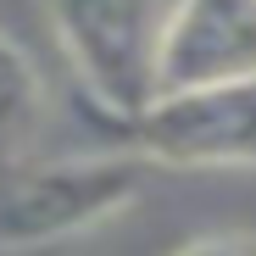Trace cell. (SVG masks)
<instances>
[{
	"instance_id": "cell-6",
	"label": "cell",
	"mask_w": 256,
	"mask_h": 256,
	"mask_svg": "<svg viewBox=\"0 0 256 256\" xmlns=\"http://www.w3.org/2000/svg\"><path fill=\"white\" fill-rule=\"evenodd\" d=\"M173 256H256V234L250 228H212V234H195L190 245H178Z\"/></svg>"
},
{
	"instance_id": "cell-3",
	"label": "cell",
	"mask_w": 256,
	"mask_h": 256,
	"mask_svg": "<svg viewBox=\"0 0 256 256\" xmlns=\"http://www.w3.org/2000/svg\"><path fill=\"white\" fill-rule=\"evenodd\" d=\"M128 140L150 167H256V72L156 95L128 122Z\"/></svg>"
},
{
	"instance_id": "cell-2",
	"label": "cell",
	"mask_w": 256,
	"mask_h": 256,
	"mask_svg": "<svg viewBox=\"0 0 256 256\" xmlns=\"http://www.w3.org/2000/svg\"><path fill=\"white\" fill-rule=\"evenodd\" d=\"M56 45L106 117L122 128L156 100V34L162 0H39Z\"/></svg>"
},
{
	"instance_id": "cell-4",
	"label": "cell",
	"mask_w": 256,
	"mask_h": 256,
	"mask_svg": "<svg viewBox=\"0 0 256 256\" xmlns=\"http://www.w3.org/2000/svg\"><path fill=\"white\" fill-rule=\"evenodd\" d=\"M256 72V0H173L156 34V95Z\"/></svg>"
},
{
	"instance_id": "cell-5",
	"label": "cell",
	"mask_w": 256,
	"mask_h": 256,
	"mask_svg": "<svg viewBox=\"0 0 256 256\" xmlns=\"http://www.w3.org/2000/svg\"><path fill=\"white\" fill-rule=\"evenodd\" d=\"M45 112H50V95L34 56L12 39V28H0V150H22L39 134Z\"/></svg>"
},
{
	"instance_id": "cell-1",
	"label": "cell",
	"mask_w": 256,
	"mask_h": 256,
	"mask_svg": "<svg viewBox=\"0 0 256 256\" xmlns=\"http://www.w3.org/2000/svg\"><path fill=\"white\" fill-rule=\"evenodd\" d=\"M150 162L140 150L122 156H72L28 162L0 173V250H39L72 234H90L145 195Z\"/></svg>"
}]
</instances>
